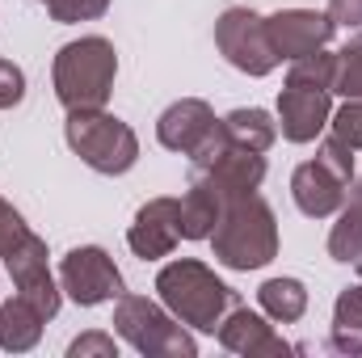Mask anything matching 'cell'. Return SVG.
Returning a JSON list of instances; mask_svg holds the SVG:
<instances>
[{
  "instance_id": "1",
  "label": "cell",
  "mask_w": 362,
  "mask_h": 358,
  "mask_svg": "<svg viewBox=\"0 0 362 358\" xmlns=\"http://www.w3.org/2000/svg\"><path fill=\"white\" fill-rule=\"evenodd\" d=\"M206 241L215 249V262H223L228 270H262L278 258V219L270 202L253 190L223 202L219 224Z\"/></svg>"
},
{
  "instance_id": "2",
  "label": "cell",
  "mask_w": 362,
  "mask_h": 358,
  "mask_svg": "<svg viewBox=\"0 0 362 358\" xmlns=\"http://www.w3.org/2000/svg\"><path fill=\"white\" fill-rule=\"evenodd\" d=\"M114 76H118V51L101 34L59 47L55 68H51L55 97L68 114L72 110H105V101L114 93Z\"/></svg>"
},
{
  "instance_id": "3",
  "label": "cell",
  "mask_w": 362,
  "mask_h": 358,
  "mask_svg": "<svg viewBox=\"0 0 362 358\" xmlns=\"http://www.w3.org/2000/svg\"><path fill=\"white\" fill-rule=\"evenodd\" d=\"M156 291H160V304L177 316L181 325L189 329H206L215 333V325L223 321V312L236 304V291L215 278V270L194 262V258H177L156 274Z\"/></svg>"
},
{
  "instance_id": "4",
  "label": "cell",
  "mask_w": 362,
  "mask_h": 358,
  "mask_svg": "<svg viewBox=\"0 0 362 358\" xmlns=\"http://www.w3.org/2000/svg\"><path fill=\"white\" fill-rule=\"evenodd\" d=\"M64 139L93 173H105V178H122L139 161L135 131L105 110H72L64 122Z\"/></svg>"
},
{
  "instance_id": "5",
  "label": "cell",
  "mask_w": 362,
  "mask_h": 358,
  "mask_svg": "<svg viewBox=\"0 0 362 358\" xmlns=\"http://www.w3.org/2000/svg\"><path fill=\"white\" fill-rule=\"evenodd\" d=\"M114 329L118 337L148 358H194L198 342L185 333L177 316L160 304H152L148 295H118L114 304Z\"/></svg>"
},
{
  "instance_id": "6",
  "label": "cell",
  "mask_w": 362,
  "mask_h": 358,
  "mask_svg": "<svg viewBox=\"0 0 362 358\" xmlns=\"http://www.w3.org/2000/svg\"><path fill=\"white\" fill-rule=\"evenodd\" d=\"M354 185V148L341 139H325L316 148V161H303L291 178V198L308 219H329L341 211L346 194Z\"/></svg>"
},
{
  "instance_id": "7",
  "label": "cell",
  "mask_w": 362,
  "mask_h": 358,
  "mask_svg": "<svg viewBox=\"0 0 362 358\" xmlns=\"http://www.w3.org/2000/svg\"><path fill=\"white\" fill-rule=\"evenodd\" d=\"M215 47L245 76H270L274 68L282 64L270 47L266 17L253 13V8H245V4H232V8L219 13V21H215Z\"/></svg>"
},
{
  "instance_id": "8",
  "label": "cell",
  "mask_w": 362,
  "mask_h": 358,
  "mask_svg": "<svg viewBox=\"0 0 362 358\" xmlns=\"http://www.w3.org/2000/svg\"><path fill=\"white\" fill-rule=\"evenodd\" d=\"M59 287L81 308H97V304H110V299L127 295V282L114 266V258L97 245H81L59 262Z\"/></svg>"
},
{
  "instance_id": "9",
  "label": "cell",
  "mask_w": 362,
  "mask_h": 358,
  "mask_svg": "<svg viewBox=\"0 0 362 358\" xmlns=\"http://www.w3.org/2000/svg\"><path fill=\"white\" fill-rule=\"evenodd\" d=\"M4 266H8V278H13L17 295H25V299L47 316V321L59 312V304H64V287H59V282H55V274H51V262H47V241H42V236L25 232V236H21V245H13V249H8Z\"/></svg>"
},
{
  "instance_id": "10",
  "label": "cell",
  "mask_w": 362,
  "mask_h": 358,
  "mask_svg": "<svg viewBox=\"0 0 362 358\" xmlns=\"http://www.w3.org/2000/svg\"><path fill=\"white\" fill-rule=\"evenodd\" d=\"M329 114H333V89L312 85V81H299V76H286V85L278 93V127H282V139L312 144L329 127Z\"/></svg>"
},
{
  "instance_id": "11",
  "label": "cell",
  "mask_w": 362,
  "mask_h": 358,
  "mask_svg": "<svg viewBox=\"0 0 362 358\" xmlns=\"http://www.w3.org/2000/svg\"><path fill=\"white\" fill-rule=\"evenodd\" d=\"M189 178L202 181V185H211L223 202H232V198H240V194H253V190L266 181V152L228 144L215 161L189 165Z\"/></svg>"
},
{
  "instance_id": "12",
  "label": "cell",
  "mask_w": 362,
  "mask_h": 358,
  "mask_svg": "<svg viewBox=\"0 0 362 358\" xmlns=\"http://www.w3.org/2000/svg\"><path fill=\"white\" fill-rule=\"evenodd\" d=\"M333 30H337L333 17L316 13V8H282V13L266 17V34H270V47L278 59H299V55L329 47Z\"/></svg>"
},
{
  "instance_id": "13",
  "label": "cell",
  "mask_w": 362,
  "mask_h": 358,
  "mask_svg": "<svg viewBox=\"0 0 362 358\" xmlns=\"http://www.w3.org/2000/svg\"><path fill=\"white\" fill-rule=\"evenodd\" d=\"M215 131H219V118H215V110H211L206 101H198V97H181V101H173V105L156 118V139H160L169 152H181V156H189V161L211 144Z\"/></svg>"
},
{
  "instance_id": "14",
  "label": "cell",
  "mask_w": 362,
  "mask_h": 358,
  "mask_svg": "<svg viewBox=\"0 0 362 358\" xmlns=\"http://www.w3.org/2000/svg\"><path fill=\"white\" fill-rule=\"evenodd\" d=\"M181 241V202L177 198H152L135 211V224L127 228V245L135 258L156 262L169 258Z\"/></svg>"
},
{
  "instance_id": "15",
  "label": "cell",
  "mask_w": 362,
  "mask_h": 358,
  "mask_svg": "<svg viewBox=\"0 0 362 358\" xmlns=\"http://www.w3.org/2000/svg\"><path fill=\"white\" fill-rule=\"evenodd\" d=\"M219 333V346L232 350V354H245V358H282L291 354V346L274 333V325H266V316L249 312V308H228L223 321L215 325Z\"/></svg>"
},
{
  "instance_id": "16",
  "label": "cell",
  "mask_w": 362,
  "mask_h": 358,
  "mask_svg": "<svg viewBox=\"0 0 362 358\" xmlns=\"http://www.w3.org/2000/svg\"><path fill=\"white\" fill-rule=\"evenodd\" d=\"M42 325H47V316H42L25 295H13L8 304H0V346H4L8 354L34 350L38 337H42Z\"/></svg>"
},
{
  "instance_id": "17",
  "label": "cell",
  "mask_w": 362,
  "mask_h": 358,
  "mask_svg": "<svg viewBox=\"0 0 362 358\" xmlns=\"http://www.w3.org/2000/svg\"><path fill=\"white\" fill-rule=\"evenodd\" d=\"M329 258L341 266H362V181L350 185V194L337 211V224L329 232Z\"/></svg>"
},
{
  "instance_id": "18",
  "label": "cell",
  "mask_w": 362,
  "mask_h": 358,
  "mask_svg": "<svg viewBox=\"0 0 362 358\" xmlns=\"http://www.w3.org/2000/svg\"><path fill=\"white\" fill-rule=\"evenodd\" d=\"M177 202H181V236H185V241H206V236L215 232V224H219L223 198H219L211 185H202V181L189 178V190L181 194Z\"/></svg>"
},
{
  "instance_id": "19",
  "label": "cell",
  "mask_w": 362,
  "mask_h": 358,
  "mask_svg": "<svg viewBox=\"0 0 362 358\" xmlns=\"http://www.w3.org/2000/svg\"><path fill=\"white\" fill-rule=\"evenodd\" d=\"M219 122H223L228 144H236V148L270 152V144L278 139V122H274L266 110H257V105H249V110H232V114L219 118Z\"/></svg>"
},
{
  "instance_id": "20",
  "label": "cell",
  "mask_w": 362,
  "mask_h": 358,
  "mask_svg": "<svg viewBox=\"0 0 362 358\" xmlns=\"http://www.w3.org/2000/svg\"><path fill=\"white\" fill-rule=\"evenodd\" d=\"M257 304H262V312H266L270 321L295 325V321L308 312V291H303L299 278H266V282L257 287Z\"/></svg>"
},
{
  "instance_id": "21",
  "label": "cell",
  "mask_w": 362,
  "mask_h": 358,
  "mask_svg": "<svg viewBox=\"0 0 362 358\" xmlns=\"http://www.w3.org/2000/svg\"><path fill=\"white\" fill-rule=\"evenodd\" d=\"M333 350L362 354V282L346 287L333 308Z\"/></svg>"
},
{
  "instance_id": "22",
  "label": "cell",
  "mask_w": 362,
  "mask_h": 358,
  "mask_svg": "<svg viewBox=\"0 0 362 358\" xmlns=\"http://www.w3.org/2000/svg\"><path fill=\"white\" fill-rule=\"evenodd\" d=\"M333 93L362 97V34L341 51H333Z\"/></svg>"
},
{
  "instance_id": "23",
  "label": "cell",
  "mask_w": 362,
  "mask_h": 358,
  "mask_svg": "<svg viewBox=\"0 0 362 358\" xmlns=\"http://www.w3.org/2000/svg\"><path fill=\"white\" fill-rule=\"evenodd\" d=\"M329 135L358 152V148H362V97H346V101H341V110H333V114H329Z\"/></svg>"
},
{
  "instance_id": "24",
  "label": "cell",
  "mask_w": 362,
  "mask_h": 358,
  "mask_svg": "<svg viewBox=\"0 0 362 358\" xmlns=\"http://www.w3.org/2000/svg\"><path fill=\"white\" fill-rule=\"evenodd\" d=\"M59 25H76V21H97L105 8H110V0H38Z\"/></svg>"
},
{
  "instance_id": "25",
  "label": "cell",
  "mask_w": 362,
  "mask_h": 358,
  "mask_svg": "<svg viewBox=\"0 0 362 358\" xmlns=\"http://www.w3.org/2000/svg\"><path fill=\"white\" fill-rule=\"evenodd\" d=\"M68 354L72 358H118V342L110 337V333H81L72 346H68Z\"/></svg>"
},
{
  "instance_id": "26",
  "label": "cell",
  "mask_w": 362,
  "mask_h": 358,
  "mask_svg": "<svg viewBox=\"0 0 362 358\" xmlns=\"http://www.w3.org/2000/svg\"><path fill=\"white\" fill-rule=\"evenodd\" d=\"M30 228H25V219H21V211L13 207V202H4L0 198V258H8V249L13 245H21V236H25Z\"/></svg>"
},
{
  "instance_id": "27",
  "label": "cell",
  "mask_w": 362,
  "mask_h": 358,
  "mask_svg": "<svg viewBox=\"0 0 362 358\" xmlns=\"http://www.w3.org/2000/svg\"><path fill=\"white\" fill-rule=\"evenodd\" d=\"M21 97H25V72H21L17 64L0 59V110L21 105Z\"/></svg>"
},
{
  "instance_id": "28",
  "label": "cell",
  "mask_w": 362,
  "mask_h": 358,
  "mask_svg": "<svg viewBox=\"0 0 362 358\" xmlns=\"http://www.w3.org/2000/svg\"><path fill=\"white\" fill-rule=\"evenodd\" d=\"M329 17H333V25L358 30L362 25V0H329Z\"/></svg>"
}]
</instances>
